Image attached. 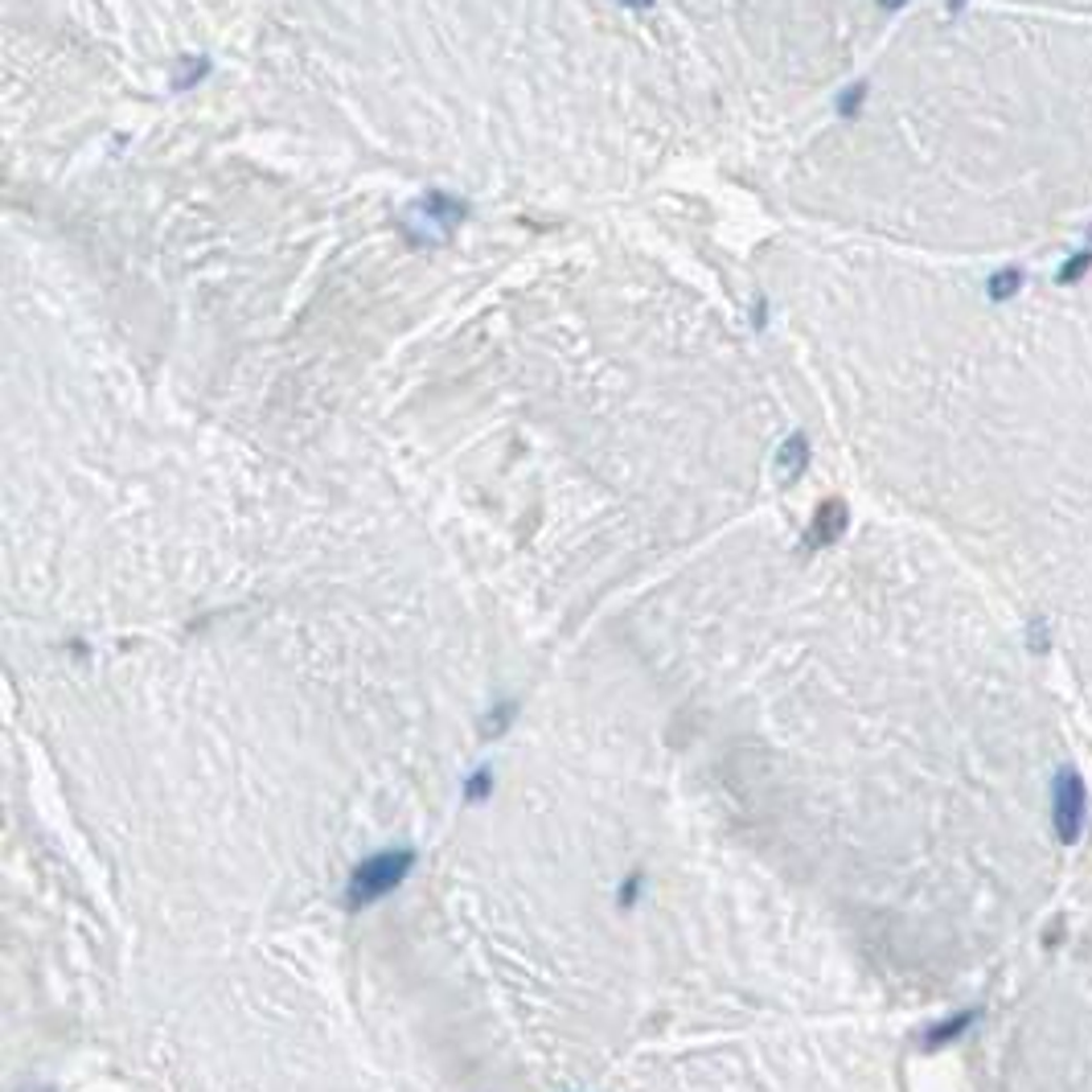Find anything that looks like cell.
I'll return each instance as SVG.
<instances>
[{
  "label": "cell",
  "mask_w": 1092,
  "mask_h": 1092,
  "mask_svg": "<svg viewBox=\"0 0 1092 1092\" xmlns=\"http://www.w3.org/2000/svg\"><path fill=\"white\" fill-rule=\"evenodd\" d=\"M977 1014L973 1010H966V1014H957V1018H949V1023H941L936 1031H928L925 1035V1048H941V1044H949V1039H957L962 1031H966L969 1023H973Z\"/></svg>",
  "instance_id": "obj_6"
},
{
  "label": "cell",
  "mask_w": 1092,
  "mask_h": 1092,
  "mask_svg": "<svg viewBox=\"0 0 1092 1092\" xmlns=\"http://www.w3.org/2000/svg\"><path fill=\"white\" fill-rule=\"evenodd\" d=\"M464 214H468V206L464 202H457V198H448V194H427L420 206L411 210V218H420L423 226H431L436 230V243H444L448 235H452V226L461 222Z\"/></svg>",
  "instance_id": "obj_3"
},
{
  "label": "cell",
  "mask_w": 1092,
  "mask_h": 1092,
  "mask_svg": "<svg viewBox=\"0 0 1092 1092\" xmlns=\"http://www.w3.org/2000/svg\"><path fill=\"white\" fill-rule=\"evenodd\" d=\"M416 867V850L399 846V850H379L370 858H362L353 867V875L345 883V895H349V908H366V904H379L382 895H390L395 887H403V879L411 875Z\"/></svg>",
  "instance_id": "obj_1"
},
{
  "label": "cell",
  "mask_w": 1092,
  "mask_h": 1092,
  "mask_svg": "<svg viewBox=\"0 0 1092 1092\" xmlns=\"http://www.w3.org/2000/svg\"><path fill=\"white\" fill-rule=\"evenodd\" d=\"M489 789H493V776H489V768H481V772H472V776H468V785H464V797H468V801H485V797H489Z\"/></svg>",
  "instance_id": "obj_7"
},
{
  "label": "cell",
  "mask_w": 1092,
  "mask_h": 1092,
  "mask_svg": "<svg viewBox=\"0 0 1092 1092\" xmlns=\"http://www.w3.org/2000/svg\"><path fill=\"white\" fill-rule=\"evenodd\" d=\"M509 719H513V703H502V707H493V711L485 714V735H502L505 727H509Z\"/></svg>",
  "instance_id": "obj_8"
},
{
  "label": "cell",
  "mask_w": 1092,
  "mask_h": 1092,
  "mask_svg": "<svg viewBox=\"0 0 1092 1092\" xmlns=\"http://www.w3.org/2000/svg\"><path fill=\"white\" fill-rule=\"evenodd\" d=\"M846 522H850L846 505H842L838 498H830V502L813 513V526H809V539H805V546H830L834 539H838V534H846Z\"/></svg>",
  "instance_id": "obj_4"
},
{
  "label": "cell",
  "mask_w": 1092,
  "mask_h": 1092,
  "mask_svg": "<svg viewBox=\"0 0 1092 1092\" xmlns=\"http://www.w3.org/2000/svg\"><path fill=\"white\" fill-rule=\"evenodd\" d=\"M805 464H809V444H805V436H789L785 448H781V457H776L781 481H785V485L797 481L801 472H805Z\"/></svg>",
  "instance_id": "obj_5"
},
{
  "label": "cell",
  "mask_w": 1092,
  "mask_h": 1092,
  "mask_svg": "<svg viewBox=\"0 0 1092 1092\" xmlns=\"http://www.w3.org/2000/svg\"><path fill=\"white\" fill-rule=\"evenodd\" d=\"M621 4H629V8H649L653 0H621Z\"/></svg>",
  "instance_id": "obj_9"
},
{
  "label": "cell",
  "mask_w": 1092,
  "mask_h": 1092,
  "mask_svg": "<svg viewBox=\"0 0 1092 1092\" xmlns=\"http://www.w3.org/2000/svg\"><path fill=\"white\" fill-rule=\"evenodd\" d=\"M1085 813H1089V793L1076 768H1059L1051 781V822L1059 842H1076L1085 830Z\"/></svg>",
  "instance_id": "obj_2"
}]
</instances>
